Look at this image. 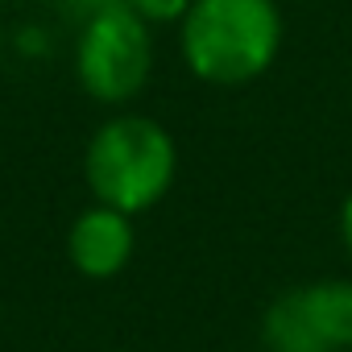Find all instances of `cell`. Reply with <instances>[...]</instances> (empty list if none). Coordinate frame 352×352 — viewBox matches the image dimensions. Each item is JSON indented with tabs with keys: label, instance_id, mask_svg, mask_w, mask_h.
I'll return each instance as SVG.
<instances>
[{
	"label": "cell",
	"instance_id": "obj_1",
	"mask_svg": "<svg viewBox=\"0 0 352 352\" xmlns=\"http://www.w3.org/2000/svg\"><path fill=\"white\" fill-rule=\"evenodd\" d=\"M286 42L278 0H191L179 21V54L199 83L245 87L261 79Z\"/></svg>",
	"mask_w": 352,
	"mask_h": 352
},
{
	"label": "cell",
	"instance_id": "obj_2",
	"mask_svg": "<svg viewBox=\"0 0 352 352\" xmlns=\"http://www.w3.org/2000/svg\"><path fill=\"white\" fill-rule=\"evenodd\" d=\"M179 174V145L170 129L145 112L108 116L83 149V183L91 204L141 216L157 208Z\"/></svg>",
	"mask_w": 352,
	"mask_h": 352
},
{
	"label": "cell",
	"instance_id": "obj_3",
	"mask_svg": "<svg viewBox=\"0 0 352 352\" xmlns=\"http://www.w3.org/2000/svg\"><path fill=\"white\" fill-rule=\"evenodd\" d=\"M153 75V30L133 9H108L79 25L75 83L104 108H124Z\"/></svg>",
	"mask_w": 352,
	"mask_h": 352
},
{
	"label": "cell",
	"instance_id": "obj_4",
	"mask_svg": "<svg viewBox=\"0 0 352 352\" xmlns=\"http://www.w3.org/2000/svg\"><path fill=\"white\" fill-rule=\"evenodd\" d=\"M133 249H137L133 216L104 204H87L67 228V261L87 282H108L124 274V265L133 261Z\"/></svg>",
	"mask_w": 352,
	"mask_h": 352
},
{
	"label": "cell",
	"instance_id": "obj_5",
	"mask_svg": "<svg viewBox=\"0 0 352 352\" xmlns=\"http://www.w3.org/2000/svg\"><path fill=\"white\" fill-rule=\"evenodd\" d=\"M307 319L331 352H352V278H315L294 286Z\"/></svg>",
	"mask_w": 352,
	"mask_h": 352
},
{
	"label": "cell",
	"instance_id": "obj_6",
	"mask_svg": "<svg viewBox=\"0 0 352 352\" xmlns=\"http://www.w3.org/2000/svg\"><path fill=\"white\" fill-rule=\"evenodd\" d=\"M261 348H265V352H331L327 340H323V336L315 331V323L307 319V311H302L294 286L282 290V294L265 307V315H261Z\"/></svg>",
	"mask_w": 352,
	"mask_h": 352
},
{
	"label": "cell",
	"instance_id": "obj_7",
	"mask_svg": "<svg viewBox=\"0 0 352 352\" xmlns=\"http://www.w3.org/2000/svg\"><path fill=\"white\" fill-rule=\"evenodd\" d=\"M129 9L153 30V25H179L183 13L191 9V0H129Z\"/></svg>",
	"mask_w": 352,
	"mask_h": 352
},
{
	"label": "cell",
	"instance_id": "obj_8",
	"mask_svg": "<svg viewBox=\"0 0 352 352\" xmlns=\"http://www.w3.org/2000/svg\"><path fill=\"white\" fill-rule=\"evenodd\" d=\"M67 5L87 21V17H96V13H108V9H129V0H67Z\"/></svg>",
	"mask_w": 352,
	"mask_h": 352
},
{
	"label": "cell",
	"instance_id": "obj_9",
	"mask_svg": "<svg viewBox=\"0 0 352 352\" xmlns=\"http://www.w3.org/2000/svg\"><path fill=\"white\" fill-rule=\"evenodd\" d=\"M336 228H340V245H344V253L352 257V191L344 195V204H340V212H336Z\"/></svg>",
	"mask_w": 352,
	"mask_h": 352
}]
</instances>
